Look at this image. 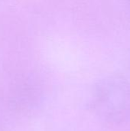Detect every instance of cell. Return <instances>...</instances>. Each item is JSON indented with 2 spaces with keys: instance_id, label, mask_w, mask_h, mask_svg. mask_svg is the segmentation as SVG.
<instances>
[{
  "instance_id": "1",
  "label": "cell",
  "mask_w": 130,
  "mask_h": 131,
  "mask_svg": "<svg viewBox=\"0 0 130 131\" xmlns=\"http://www.w3.org/2000/svg\"><path fill=\"white\" fill-rule=\"evenodd\" d=\"M94 113L110 124H120L130 117V86L120 77H109L98 82L91 100Z\"/></svg>"
}]
</instances>
